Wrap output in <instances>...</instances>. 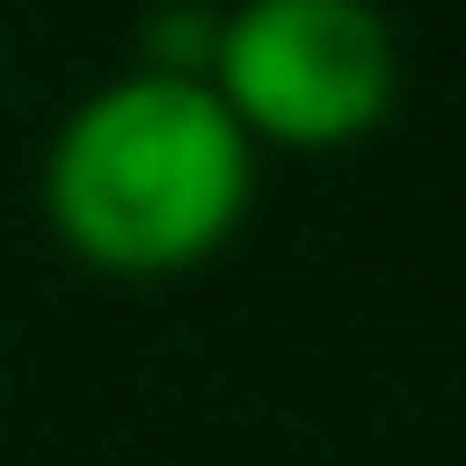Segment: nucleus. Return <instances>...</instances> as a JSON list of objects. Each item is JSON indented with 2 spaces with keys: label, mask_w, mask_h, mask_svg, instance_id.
<instances>
[{
  "label": "nucleus",
  "mask_w": 466,
  "mask_h": 466,
  "mask_svg": "<svg viewBox=\"0 0 466 466\" xmlns=\"http://www.w3.org/2000/svg\"><path fill=\"white\" fill-rule=\"evenodd\" d=\"M257 165L266 156L210 83L128 65L56 119L37 156V219L101 284H183L248 228Z\"/></svg>",
  "instance_id": "f257e3e1"
},
{
  "label": "nucleus",
  "mask_w": 466,
  "mask_h": 466,
  "mask_svg": "<svg viewBox=\"0 0 466 466\" xmlns=\"http://www.w3.org/2000/svg\"><path fill=\"white\" fill-rule=\"evenodd\" d=\"M210 92L257 156H348L393 119L402 46L375 0H228Z\"/></svg>",
  "instance_id": "f03ea898"
},
{
  "label": "nucleus",
  "mask_w": 466,
  "mask_h": 466,
  "mask_svg": "<svg viewBox=\"0 0 466 466\" xmlns=\"http://www.w3.org/2000/svg\"><path fill=\"white\" fill-rule=\"evenodd\" d=\"M210 56H219V10L210 0H156V10H137V65L147 74L210 83Z\"/></svg>",
  "instance_id": "7ed1b4c3"
}]
</instances>
